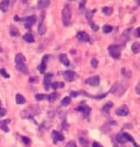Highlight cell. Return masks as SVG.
<instances>
[{"instance_id":"cell-1","label":"cell","mask_w":140,"mask_h":147,"mask_svg":"<svg viewBox=\"0 0 140 147\" xmlns=\"http://www.w3.org/2000/svg\"><path fill=\"white\" fill-rule=\"evenodd\" d=\"M72 12L71 8L68 5L65 6L62 10V21L63 25L67 27L69 25L71 20Z\"/></svg>"},{"instance_id":"cell-2","label":"cell","mask_w":140,"mask_h":147,"mask_svg":"<svg viewBox=\"0 0 140 147\" xmlns=\"http://www.w3.org/2000/svg\"><path fill=\"white\" fill-rule=\"evenodd\" d=\"M108 51L111 57L114 59H118L121 55L120 46L117 45H112L108 47Z\"/></svg>"},{"instance_id":"cell-3","label":"cell","mask_w":140,"mask_h":147,"mask_svg":"<svg viewBox=\"0 0 140 147\" xmlns=\"http://www.w3.org/2000/svg\"><path fill=\"white\" fill-rule=\"evenodd\" d=\"M76 110L77 112L81 113L83 115L85 118H88L89 117L90 113L91 111V109L90 107H89L87 105H80L76 108Z\"/></svg>"},{"instance_id":"cell-4","label":"cell","mask_w":140,"mask_h":147,"mask_svg":"<svg viewBox=\"0 0 140 147\" xmlns=\"http://www.w3.org/2000/svg\"><path fill=\"white\" fill-rule=\"evenodd\" d=\"M45 18V13L43 12L41 14V19L38 25V33L40 35H43L46 31V26L44 23V19Z\"/></svg>"},{"instance_id":"cell-5","label":"cell","mask_w":140,"mask_h":147,"mask_svg":"<svg viewBox=\"0 0 140 147\" xmlns=\"http://www.w3.org/2000/svg\"><path fill=\"white\" fill-rule=\"evenodd\" d=\"M63 75L65 81L68 82H71L75 80L77 77V74L73 71L66 70L63 72Z\"/></svg>"},{"instance_id":"cell-6","label":"cell","mask_w":140,"mask_h":147,"mask_svg":"<svg viewBox=\"0 0 140 147\" xmlns=\"http://www.w3.org/2000/svg\"><path fill=\"white\" fill-rule=\"evenodd\" d=\"M84 83L91 86H97L100 84V77L98 75L88 77L85 80Z\"/></svg>"},{"instance_id":"cell-7","label":"cell","mask_w":140,"mask_h":147,"mask_svg":"<svg viewBox=\"0 0 140 147\" xmlns=\"http://www.w3.org/2000/svg\"><path fill=\"white\" fill-rule=\"evenodd\" d=\"M26 22L24 24L25 27L27 29H30L37 21V17L35 15H32L27 17L25 20Z\"/></svg>"},{"instance_id":"cell-8","label":"cell","mask_w":140,"mask_h":147,"mask_svg":"<svg viewBox=\"0 0 140 147\" xmlns=\"http://www.w3.org/2000/svg\"><path fill=\"white\" fill-rule=\"evenodd\" d=\"M129 113V110L127 105H122L116 110L115 114L119 116H127Z\"/></svg>"},{"instance_id":"cell-9","label":"cell","mask_w":140,"mask_h":147,"mask_svg":"<svg viewBox=\"0 0 140 147\" xmlns=\"http://www.w3.org/2000/svg\"><path fill=\"white\" fill-rule=\"evenodd\" d=\"M53 77V74L52 73H47L44 75L43 79V84L45 91H48L49 86L51 84V81Z\"/></svg>"},{"instance_id":"cell-10","label":"cell","mask_w":140,"mask_h":147,"mask_svg":"<svg viewBox=\"0 0 140 147\" xmlns=\"http://www.w3.org/2000/svg\"><path fill=\"white\" fill-rule=\"evenodd\" d=\"M76 38L81 41L88 42L90 40V35L85 31H79L76 35Z\"/></svg>"},{"instance_id":"cell-11","label":"cell","mask_w":140,"mask_h":147,"mask_svg":"<svg viewBox=\"0 0 140 147\" xmlns=\"http://www.w3.org/2000/svg\"><path fill=\"white\" fill-rule=\"evenodd\" d=\"M15 68L18 71L21 72L22 74H24L25 75H27L29 74V69H28L27 66L24 63L16 64Z\"/></svg>"},{"instance_id":"cell-12","label":"cell","mask_w":140,"mask_h":147,"mask_svg":"<svg viewBox=\"0 0 140 147\" xmlns=\"http://www.w3.org/2000/svg\"><path fill=\"white\" fill-rule=\"evenodd\" d=\"M59 59L60 63L66 67H68L70 65V61L66 53H61L59 55Z\"/></svg>"},{"instance_id":"cell-13","label":"cell","mask_w":140,"mask_h":147,"mask_svg":"<svg viewBox=\"0 0 140 147\" xmlns=\"http://www.w3.org/2000/svg\"><path fill=\"white\" fill-rule=\"evenodd\" d=\"M52 134L53 136L54 143H56L58 141H63L65 139L63 135L57 131H53Z\"/></svg>"},{"instance_id":"cell-14","label":"cell","mask_w":140,"mask_h":147,"mask_svg":"<svg viewBox=\"0 0 140 147\" xmlns=\"http://www.w3.org/2000/svg\"><path fill=\"white\" fill-rule=\"evenodd\" d=\"M11 119H6L5 120L0 122V128H1L2 131L5 132H8L9 131V129L7 126V125L11 122Z\"/></svg>"},{"instance_id":"cell-15","label":"cell","mask_w":140,"mask_h":147,"mask_svg":"<svg viewBox=\"0 0 140 147\" xmlns=\"http://www.w3.org/2000/svg\"><path fill=\"white\" fill-rule=\"evenodd\" d=\"M9 35L11 37H18L20 35V33L18 28L14 25H11L9 29Z\"/></svg>"},{"instance_id":"cell-16","label":"cell","mask_w":140,"mask_h":147,"mask_svg":"<svg viewBox=\"0 0 140 147\" xmlns=\"http://www.w3.org/2000/svg\"><path fill=\"white\" fill-rule=\"evenodd\" d=\"M50 3V1L48 0H41V1H38L37 4V7L40 10H42V9L47 7L49 6Z\"/></svg>"},{"instance_id":"cell-17","label":"cell","mask_w":140,"mask_h":147,"mask_svg":"<svg viewBox=\"0 0 140 147\" xmlns=\"http://www.w3.org/2000/svg\"><path fill=\"white\" fill-rule=\"evenodd\" d=\"M14 61L16 64L23 63L26 61V58L22 53H19L15 55Z\"/></svg>"},{"instance_id":"cell-18","label":"cell","mask_w":140,"mask_h":147,"mask_svg":"<svg viewBox=\"0 0 140 147\" xmlns=\"http://www.w3.org/2000/svg\"><path fill=\"white\" fill-rule=\"evenodd\" d=\"M9 4V1H2L0 3V10L3 13H6L8 10V6Z\"/></svg>"},{"instance_id":"cell-19","label":"cell","mask_w":140,"mask_h":147,"mask_svg":"<svg viewBox=\"0 0 140 147\" xmlns=\"http://www.w3.org/2000/svg\"><path fill=\"white\" fill-rule=\"evenodd\" d=\"M15 100L17 104H24L26 101L24 96L19 93H18L16 95Z\"/></svg>"},{"instance_id":"cell-20","label":"cell","mask_w":140,"mask_h":147,"mask_svg":"<svg viewBox=\"0 0 140 147\" xmlns=\"http://www.w3.org/2000/svg\"><path fill=\"white\" fill-rule=\"evenodd\" d=\"M23 39L27 43H33L35 42V39L34 36L31 34L27 33L23 36Z\"/></svg>"},{"instance_id":"cell-21","label":"cell","mask_w":140,"mask_h":147,"mask_svg":"<svg viewBox=\"0 0 140 147\" xmlns=\"http://www.w3.org/2000/svg\"><path fill=\"white\" fill-rule=\"evenodd\" d=\"M102 12L104 13L106 16H110L112 14H113L114 12V10L113 7L105 6L102 8Z\"/></svg>"},{"instance_id":"cell-22","label":"cell","mask_w":140,"mask_h":147,"mask_svg":"<svg viewBox=\"0 0 140 147\" xmlns=\"http://www.w3.org/2000/svg\"><path fill=\"white\" fill-rule=\"evenodd\" d=\"M131 50L134 54H137L140 52V43L135 42L131 46Z\"/></svg>"},{"instance_id":"cell-23","label":"cell","mask_w":140,"mask_h":147,"mask_svg":"<svg viewBox=\"0 0 140 147\" xmlns=\"http://www.w3.org/2000/svg\"><path fill=\"white\" fill-rule=\"evenodd\" d=\"M51 86L54 90H57L58 89L64 88L65 84L63 82H54L51 84Z\"/></svg>"},{"instance_id":"cell-24","label":"cell","mask_w":140,"mask_h":147,"mask_svg":"<svg viewBox=\"0 0 140 147\" xmlns=\"http://www.w3.org/2000/svg\"><path fill=\"white\" fill-rule=\"evenodd\" d=\"M37 69L41 74H44L46 69V64L44 62L42 61L41 63L37 67Z\"/></svg>"},{"instance_id":"cell-25","label":"cell","mask_w":140,"mask_h":147,"mask_svg":"<svg viewBox=\"0 0 140 147\" xmlns=\"http://www.w3.org/2000/svg\"><path fill=\"white\" fill-rule=\"evenodd\" d=\"M96 11V10H90V11H88L86 12L85 17H86L87 19L88 20V21L89 22L92 21L93 16H94Z\"/></svg>"},{"instance_id":"cell-26","label":"cell","mask_w":140,"mask_h":147,"mask_svg":"<svg viewBox=\"0 0 140 147\" xmlns=\"http://www.w3.org/2000/svg\"><path fill=\"white\" fill-rule=\"evenodd\" d=\"M113 106V103L111 102V101H109V102H107L105 104L104 106L102 108V110L103 112L106 113H108L110 111V110L112 108V107Z\"/></svg>"},{"instance_id":"cell-27","label":"cell","mask_w":140,"mask_h":147,"mask_svg":"<svg viewBox=\"0 0 140 147\" xmlns=\"http://www.w3.org/2000/svg\"><path fill=\"white\" fill-rule=\"evenodd\" d=\"M113 27L112 26L108 24H105L102 26V31L105 34H109L113 30Z\"/></svg>"},{"instance_id":"cell-28","label":"cell","mask_w":140,"mask_h":147,"mask_svg":"<svg viewBox=\"0 0 140 147\" xmlns=\"http://www.w3.org/2000/svg\"><path fill=\"white\" fill-rule=\"evenodd\" d=\"M71 102V99L69 97H68V96H66V97H64L62 100L61 101V104L64 107H66L68 106V105L70 104Z\"/></svg>"},{"instance_id":"cell-29","label":"cell","mask_w":140,"mask_h":147,"mask_svg":"<svg viewBox=\"0 0 140 147\" xmlns=\"http://www.w3.org/2000/svg\"><path fill=\"white\" fill-rule=\"evenodd\" d=\"M116 139L117 141L119 143L121 144H124L127 141L125 140V138L124 137L123 134H119L116 136Z\"/></svg>"},{"instance_id":"cell-30","label":"cell","mask_w":140,"mask_h":147,"mask_svg":"<svg viewBox=\"0 0 140 147\" xmlns=\"http://www.w3.org/2000/svg\"><path fill=\"white\" fill-rule=\"evenodd\" d=\"M123 135L124 137L125 138V140L127 141V142L129 141L130 142H132L133 143H134L135 142L133 137L131 135H130V134H129L128 133L124 132V133H123Z\"/></svg>"},{"instance_id":"cell-31","label":"cell","mask_w":140,"mask_h":147,"mask_svg":"<svg viewBox=\"0 0 140 147\" xmlns=\"http://www.w3.org/2000/svg\"><path fill=\"white\" fill-rule=\"evenodd\" d=\"M79 142L83 147H89V142L84 138H79Z\"/></svg>"},{"instance_id":"cell-32","label":"cell","mask_w":140,"mask_h":147,"mask_svg":"<svg viewBox=\"0 0 140 147\" xmlns=\"http://www.w3.org/2000/svg\"><path fill=\"white\" fill-rule=\"evenodd\" d=\"M58 97V93L55 92L50 94L48 96V100L50 103H53L54 101L56 100Z\"/></svg>"},{"instance_id":"cell-33","label":"cell","mask_w":140,"mask_h":147,"mask_svg":"<svg viewBox=\"0 0 140 147\" xmlns=\"http://www.w3.org/2000/svg\"><path fill=\"white\" fill-rule=\"evenodd\" d=\"M89 26H90L91 30L93 31L96 32L99 30V26H98L97 24H96L95 23V22H94L92 20L89 22Z\"/></svg>"},{"instance_id":"cell-34","label":"cell","mask_w":140,"mask_h":147,"mask_svg":"<svg viewBox=\"0 0 140 147\" xmlns=\"http://www.w3.org/2000/svg\"><path fill=\"white\" fill-rule=\"evenodd\" d=\"M107 95V93H103V94H100L99 95H97L95 96H91L90 95H87L85 94V95L88 96L89 97H91L92 98H95V99H102L105 98Z\"/></svg>"},{"instance_id":"cell-35","label":"cell","mask_w":140,"mask_h":147,"mask_svg":"<svg viewBox=\"0 0 140 147\" xmlns=\"http://www.w3.org/2000/svg\"><path fill=\"white\" fill-rule=\"evenodd\" d=\"M0 75L4 78H6V79H8V78L10 77V75L7 72L6 69H4L3 68L0 69Z\"/></svg>"},{"instance_id":"cell-36","label":"cell","mask_w":140,"mask_h":147,"mask_svg":"<svg viewBox=\"0 0 140 147\" xmlns=\"http://www.w3.org/2000/svg\"><path fill=\"white\" fill-rule=\"evenodd\" d=\"M99 61L96 58H92L91 61V65L94 69H97L99 66Z\"/></svg>"},{"instance_id":"cell-37","label":"cell","mask_w":140,"mask_h":147,"mask_svg":"<svg viewBox=\"0 0 140 147\" xmlns=\"http://www.w3.org/2000/svg\"><path fill=\"white\" fill-rule=\"evenodd\" d=\"M85 4H86V1H82L81 2H80L79 4V10L81 12H83L85 10Z\"/></svg>"},{"instance_id":"cell-38","label":"cell","mask_w":140,"mask_h":147,"mask_svg":"<svg viewBox=\"0 0 140 147\" xmlns=\"http://www.w3.org/2000/svg\"><path fill=\"white\" fill-rule=\"evenodd\" d=\"M46 97V95L44 94H37L35 95V98L37 100L41 101L44 100Z\"/></svg>"},{"instance_id":"cell-39","label":"cell","mask_w":140,"mask_h":147,"mask_svg":"<svg viewBox=\"0 0 140 147\" xmlns=\"http://www.w3.org/2000/svg\"><path fill=\"white\" fill-rule=\"evenodd\" d=\"M38 81V77H36V76H31V77H30L29 79V82L30 84L37 83Z\"/></svg>"},{"instance_id":"cell-40","label":"cell","mask_w":140,"mask_h":147,"mask_svg":"<svg viewBox=\"0 0 140 147\" xmlns=\"http://www.w3.org/2000/svg\"><path fill=\"white\" fill-rule=\"evenodd\" d=\"M131 30H132L131 28H128L127 30H125V31L124 32L123 34V36H124V37L125 39L128 38L129 36L130 37V33H131Z\"/></svg>"},{"instance_id":"cell-41","label":"cell","mask_w":140,"mask_h":147,"mask_svg":"<svg viewBox=\"0 0 140 147\" xmlns=\"http://www.w3.org/2000/svg\"><path fill=\"white\" fill-rule=\"evenodd\" d=\"M118 87H119L118 84L117 83H116L114 85H113L112 86V87H111V89L110 92L112 93H114V92H115L116 91H117V90L118 89Z\"/></svg>"},{"instance_id":"cell-42","label":"cell","mask_w":140,"mask_h":147,"mask_svg":"<svg viewBox=\"0 0 140 147\" xmlns=\"http://www.w3.org/2000/svg\"><path fill=\"white\" fill-rule=\"evenodd\" d=\"M65 147H77V146L75 141H71L68 142Z\"/></svg>"},{"instance_id":"cell-43","label":"cell","mask_w":140,"mask_h":147,"mask_svg":"<svg viewBox=\"0 0 140 147\" xmlns=\"http://www.w3.org/2000/svg\"><path fill=\"white\" fill-rule=\"evenodd\" d=\"M7 110L5 108H3L0 107V117H3L7 114Z\"/></svg>"},{"instance_id":"cell-44","label":"cell","mask_w":140,"mask_h":147,"mask_svg":"<svg viewBox=\"0 0 140 147\" xmlns=\"http://www.w3.org/2000/svg\"><path fill=\"white\" fill-rule=\"evenodd\" d=\"M22 142H24V143L26 145H29L31 142V140L29 138L25 136H23L22 137Z\"/></svg>"},{"instance_id":"cell-45","label":"cell","mask_w":140,"mask_h":147,"mask_svg":"<svg viewBox=\"0 0 140 147\" xmlns=\"http://www.w3.org/2000/svg\"><path fill=\"white\" fill-rule=\"evenodd\" d=\"M78 93L76 91H72L71 92H70V95H71L72 98H76L78 96Z\"/></svg>"},{"instance_id":"cell-46","label":"cell","mask_w":140,"mask_h":147,"mask_svg":"<svg viewBox=\"0 0 140 147\" xmlns=\"http://www.w3.org/2000/svg\"><path fill=\"white\" fill-rule=\"evenodd\" d=\"M92 146V147H104L101 144H100L99 142H96V141L93 142Z\"/></svg>"},{"instance_id":"cell-47","label":"cell","mask_w":140,"mask_h":147,"mask_svg":"<svg viewBox=\"0 0 140 147\" xmlns=\"http://www.w3.org/2000/svg\"><path fill=\"white\" fill-rule=\"evenodd\" d=\"M48 59H49V56L48 54H45L43 57L42 59V61L46 63L48 61Z\"/></svg>"},{"instance_id":"cell-48","label":"cell","mask_w":140,"mask_h":147,"mask_svg":"<svg viewBox=\"0 0 140 147\" xmlns=\"http://www.w3.org/2000/svg\"><path fill=\"white\" fill-rule=\"evenodd\" d=\"M14 20L15 21L17 22V21H20L21 20V19L18 15H15L14 17Z\"/></svg>"},{"instance_id":"cell-49","label":"cell","mask_w":140,"mask_h":147,"mask_svg":"<svg viewBox=\"0 0 140 147\" xmlns=\"http://www.w3.org/2000/svg\"><path fill=\"white\" fill-rule=\"evenodd\" d=\"M136 33H137V35L138 38H140V27H137L136 29Z\"/></svg>"},{"instance_id":"cell-50","label":"cell","mask_w":140,"mask_h":147,"mask_svg":"<svg viewBox=\"0 0 140 147\" xmlns=\"http://www.w3.org/2000/svg\"><path fill=\"white\" fill-rule=\"evenodd\" d=\"M134 144V147H140V146L139 145H138L136 143V142H134V143H133Z\"/></svg>"},{"instance_id":"cell-51","label":"cell","mask_w":140,"mask_h":147,"mask_svg":"<svg viewBox=\"0 0 140 147\" xmlns=\"http://www.w3.org/2000/svg\"><path fill=\"white\" fill-rule=\"evenodd\" d=\"M1 103H2V102H1V100H0V107H1V104H2Z\"/></svg>"},{"instance_id":"cell-52","label":"cell","mask_w":140,"mask_h":147,"mask_svg":"<svg viewBox=\"0 0 140 147\" xmlns=\"http://www.w3.org/2000/svg\"><path fill=\"white\" fill-rule=\"evenodd\" d=\"M114 147H119V146H117L116 145H114Z\"/></svg>"}]
</instances>
